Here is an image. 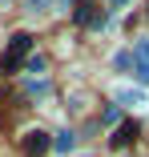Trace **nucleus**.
Masks as SVG:
<instances>
[{
	"mask_svg": "<svg viewBox=\"0 0 149 157\" xmlns=\"http://www.w3.org/2000/svg\"><path fill=\"white\" fill-rule=\"evenodd\" d=\"M28 52H32V36H28V33H16V36L8 40V52L0 56V73H16L20 60H24Z\"/></svg>",
	"mask_w": 149,
	"mask_h": 157,
	"instance_id": "obj_1",
	"label": "nucleus"
},
{
	"mask_svg": "<svg viewBox=\"0 0 149 157\" xmlns=\"http://www.w3.org/2000/svg\"><path fill=\"white\" fill-rule=\"evenodd\" d=\"M48 149H52V137H48L44 129H28V133H24V153H28V157H44Z\"/></svg>",
	"mask_w": 149,
	"mask_h": 157,
	"instance_id": "obj_2",
	"label": "nucleus"
},
{
	"mask_svg": "<svg viewBox=\"0 0 149 157\" xmlns=\"http://www.w3.org/2000/svg\"><path fill=\"white\" fill-rule=\"evenodd\" d=\"M133 73H137V81H149V36H141L133 44Z\"/></svg>",
	"mask_w": 149,
	"mask_h": 157,
	"instance_id": "obj_3",
	"label": "nucleus"
},
{
	"mask_svg": "<svg viewBox=\"0 0 149 157\" xmlns=\"http://www.w3.org/2000/svg\"><path fill=\"white\" fill-rule=\"evenodd\" d=\"M133 141H137V121H125L121 129L109 137V145H113V149H125V145H133Z\"/></svg>",
	"mask_w": 149,
	"mask_h": 157,
	"instance_id": "obj_4",
	"label": "nucleus"
},
{
	"mask_svg": "<svg viewBox=\"0 0 149 157\" xmlns=\"http://www.w3.org/2000/svg\"><path fill=\"white\" fill-rule=\"evenodd\" d=\"M52 145H56V149H61V153H69V149L77 145V133H73V129H61V133H56V137H52Z\"/></svg>",
	"mask_w": 149,
	"mask_h": 157,
	"instance_id": "obj_5",
	"label": "nucleus"
},
{
	"mask_svg": "<svg viewBox=\"0 0 149 157\" xmlns=\"http://www.w3.org/2000/svg\"><path fill=\"white\" fill-rule=\"evenodd\" d=\"M117 101H129V105H145V93H137V89H117Z\"/></svg>",
	"mask_w": 149,
	"mask_h": 157,
	"instance_id": "obj_6",
	"label": "nucleus"
},
{
	"mask_svg": "<svg viewBox=\"0 0 149 157\" xmlns=\"http://www.w3.org/2000/svg\"><path fill=\"white\" fill-rule=\"evenodd\" d=\"M93 4H77V24H93Z\"/></svg>",
	"mask_w": 149,
	"mask_h": 157,
	"instance_id": "obj_7",
	"label": "nucleus"
},
{
	"mask_svg": "<svg viewBox=\"0 0 149 157\" xmlns=\"http://www.w3.org/2000/svg\"><path fill=\"white\" fill-rule=\"evenodd\" d=\"M129 65H133L129 52H117V56H113V69H129Z\"/></svg>",
	"mask_w": 149,
	"mask_h": 157,
	"instance_id": "obj_8",
	"label": "nucleus"
},
{
	"mask_svg": "<svg viewBox=\"0 0 149 157\" xmlns=\"http://www.w3.org/2000/svg\"><path fill=\"white\" fill-rule=\"evenodd\" d=\"M28 93H32V97H44L48 85H44V81H32V85H28Z\"/></svg>",
	"mask_w": 149,
	"mask_h": 157,
	"instance_id": "obj_9",
	"label": "nucleus"
},
{
	"mask_svg": "<svg viewBox=\"0 0 149 157\" xmlns=\"http://www.w3.org/2000/svg\"><path fill=\"white\" fill-rule=\"evenodd\" d=\"M44 4H48V0H28V8H32V12H40Z\"/></svg>",
	"mask_w": 149,
	"mask_h": 157,
	"instance_id": "obj_10",
	"label": "nucleus"
},
{
	"mask_svg": "<svg viewBox=\"0 0 149 157\" xmlns=\"http://www.w3.org/2000/svg\"><path fill=\"white\" fill-rule=\"evenodd\" d=\"M109 4H113V8H125V4H129V0H109Z\"/></svg>",
	"mask_w": 149,
	"mask_h": 157,
	"instance_id": "obj_11",
	"label": "nucleus"
},
{
	"mask_svg": "<svg viewBox=\"0 0 149 157\" xmlns=\"http://www.w3.org/2000/svg\"><path fill=\"white\" fill-rule=\"evenodd\" d=\"M85 157H89V153H85Z\"/></svg>",
	"mask_w": 149,
	"mask_h": 157,
	"instance_id": "obj_12",
	"label": "nucleus"
}]
</instances>
